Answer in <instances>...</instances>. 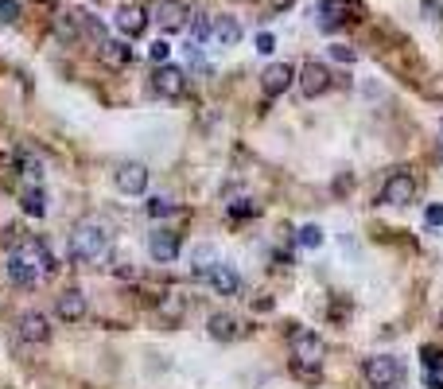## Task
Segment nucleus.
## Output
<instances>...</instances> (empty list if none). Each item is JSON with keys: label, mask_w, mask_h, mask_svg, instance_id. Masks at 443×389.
Returning a JSON list of instances; mask_svg holds the SVG:
<instances>
[{"label": "nucleus", "mask_w": 443, "mask_h": 389, "mask_svg": "<svg viewBox=\"0 0 443 389\" xmlns=\"http://www.w3.org/2000/svg\"><path fill=\"white\" fill-rule=\"evenodd\" d=\"M16 335H20L23 343L39 346V343H47V339H51V324H47L43 311H28V316H20V324H16Z\"/></svg>", "instance_id": "14"}, {"label": "nucleus", "mask_w": 443, "mask_h": 389, "mask_svg": "<svg viewBox=\"0 0 443 389\" xmlns=\"http://www.w3.org/2000/svg\"><path fill=\"white\" fill-rule=\"evenodd\" d=\"M257 51H261V55H273V51H276V39L268 36V31H261V36H257Z\"/></svg>", "instance_id": "34"}, {"label": "nucleus", "mask_w": 443, "mask_h": 389, "mask_svg": "<svg viewBox=\"0 0 443 389\" xmlns=\"http://www.w3.org/2000/svg\"><path fill=\"white\" fill-rule=\"evenodd\" d=\"M439 132H443V125H439Z\"/></svg>", "instance_id": "39"}, {"label": "nucleus", "mask_w": 443, "mask_h": 389, "mask_svg": "<svg viewBox=\"0 0 443 389\" xmlns=\"http://www.w3.org/2000/svg\"><path fill=\"white\" fill-rule=\"evenodd\" d=\"M23 253H28V257H31V265H35V269L43 272V277H51V272L59 269V265H55V253H51V245H47V242H39V238H35V242H28V245H23Z\"/></svg>", "instance_id": "19"}, {"label": "nucleus", "mask_w": 443, "mask_h": 389, "mask_svg": "<svg viewBox=\"0 0 443 389\" xmlns=\"http://www.w3.org/2000/svg\"><path fill=\"white\" fill-rule=\"evenodd\" d=\"M97 59L109 66V70H125L133 63V47L125 39H105V43H97Z\"/></svg>", "instance_id": "16"}, {"label": "nucleus", "mask_w": 443, "mask_h": 389, "mask_svg": "<svg viewBox=\"0 0 443 389\" xmlns=\"http://www.w3.org/2000/svg\"><path fill=\"white\" fill-rule=\"evenodd\" d=\"M424 222H428V226H443V206L432 203L428 211H424Z\"/></svg>", "instance_id": "33"}, {"label": "nucleus", "mask_w": 443, "mask_h": 389, "mask_svg": "<svg viewBox=\"0 0 443 389\" xmlns=\"http://www.w3.org/2000/svg\"><path fill=\"white\" fill-rule=\"evenodd\" d=\"M4 272H8V280H12L16 288H31V284L39 280V269L31 265V257H28L23 250H12V253H8Z\"/></svg>", "instance_id": "9"}, {"label": "nucleus", "mask_w": 443, "mask_h": 389, "mask_svg": "<svg viewBox=\"0 0 443 389\" xmlns=\"http://www.w3.org/2000/svg\"><path fill=\"white\" fill-rule=\"evenodd\" d=\"M23 214H31V218H43V214H47V191H43V187L23 191Z\"/></svg>", "instance_id": "23"}, {"label": "nucleus", "mask_w": 443, "mask_h": 389, "mask_svg": "<svg viewBox=\"0 0 443 389\" xmlns=\"http://www.w3.org/2000/svg\"><path fill=\"white\" fill-rule=\"evenodd\" d=\"M331 90V70H327L323 63H303V70H300V94L303 97H319V94H327Z\"/></svg>", "instance_id": "11"}, {"label": "nucleus", "mask_w": 443, "mask_h": 389, "mask_svg": "<svg viewBox=\"0 0 443 389\" xmlns=\"http://www.w3.org/2000/svg\"><path fill=\"white\" fill-rule=\"evenodd\" d=\"M424 378H428L432 389H443V351H436V346H424Z\"/></svg>", "instance_id": "21"}, {"label": "nucleus", "mask_w": 443, "mask_h": 389, "mask_svg": "<svg viewBox=\"0 0 443 389\" xmlns=\"http://www.w3.org/2000/svg\"><path fill=\"white\" fill-rule=\"evenodd\" d=\"M20 20V0H0V23H16Z\"/></svg>", "instance_id": "29"}, {"label": "nucleus", "mask_w": 443, "mask_h": 389, "mask_svg": "<svg viewBox=\"0 0 443 389\" xmlns=\"http://www.w3.org/2000/svg\"><path fill=\"white\" fill-rule=\"evenodd\" d=\"M113 183H117L121 195H144L148 191V168L136 164V160H128V164H121V168L113 171Z\"/></svg>", "instance_id": "7"}, {"label": "nucleus", "mask_w": 443, "mask_h": 389, "mask_svg": "<svg viewBox=\"0 0 443 389\" xmlns=\"http://www.w3.org/2000/svg\"><path fill=\"white\" fill-rule=\"evenodd\" d=\"M397 378H400V362L389 358V354H377V358L366 362L369 389H389V385H397Z\"/></svg>", "instance_id": "6"}, {"label": "nucleus", "mask_w": 443, "mask_h": 389, "mask_svg": "<svg viewBox=\"0 0 443 389\" xmlns=\"http://www.w3.org/2000/svg\"><path fill=\"white\" fill-rule=\"evenodd\" d=\"M155 311H160L168 324H179V319L187 316V300H183V292H163L160 296V304H155Z\"/></svg>", "instance_id": "20"}, {"label": "nucleus", "mask_w": 443, "mask_h": 389, "mask_svg": "<svg viewBox=\"0 0 443 389\" xmlns=\"http://www.w3.org/2000/svg\"><path fill=\"white\" fill-rule=\"evenodd\" d=\"M202 280H210V288H214L218 296H237V292H241V277H237L234 265L214 261V265L207 269V277H202Z\"/></svg>", "instance_id": "12"}, {"label": "nucleus", "mask_w": 443, "mask_h": 389, "mask_svg": "<svg viewBox=\"0 0 443 389\" xmlns=\"http://www.w3.org/2000/svg\"><path fill=\"white\" fill-rule=\"evenodd\" d=\"M109 253V226H102L97 218H82L70 230V257L74 261H102Z\"/></svg>", "instance_id": "1"}, {"label": "nucleus", "mask_w": 443, "mask_h": 389, "mask_svg": "<svg viewBox=\"0 0 443 389\" xmlns=\"http://www.w3.org/2000/svg\"><path fill=\"white\" fill-rule=\"evenodd\" d=\"M31 4H51V0H31Z\"/></svg>", "instance_id": "37"}, {"label": "nucleus", "mask_w": 443, "mask_h": 389, "mask_svg": "<svg viewBox=\"0 0 443 389\" xmlns=\"http://www.w3.org/2000/svg\"><path fill=\"white\" fill-rule=\"evenodd\" d=\"M117 28L125 31L128 39H136V36H144V28H148V12L141 4H125L117 12Z\"/></svg>", "instance_id": "18"}, {"label": "nucleus", "mask_w": 443, "mask_h": 389, "mask_svg": "<svg viewBox=\"0 0 443 389\" xmlns=\"http://www.w3.org/2000/svg\"><path fill=\"white\" fill-rule=\"evenodd\" d=\"M229 214H234V218H249V214H257V206H253L249 198H241V203H229Z\"/></svg>", "instance_id": "32"}, {"label": "nucleus", "mask_w": 443, "mask_h": 389, "mask_svg": "<svg viewBox=\"0 0 443 389\" xmlns=\"http://www.w3.org/2000/svg\"><path fill=\"white\" fill-rule=\"evenodd\" d=\"M148 214L152 218H168V214H175V203L171 198H148Z\"/></svg>", "instance_id": "28"}, {"label": "nucleus", "mask_w": 443, "mask_h": 389, "mask_svg": "<svg viewBox=\"0 0 443 389\" xmlns=\"http://www.w3.org/2000/svg\"><path fill=\"white\" fill-rule=\"evenodd\" d=\"M179 250H183V242H179L175 230H152L148 234V257L155 265H171L179 257Z\"/></svg>", "instance_id": "3"}, {"label": "nucleus", "mask_w": 443, "mask_h": 389, "mask_svg": "<svg viewBox=\"0 0 443 389\" xmlns=\"http://www.w3.org/2000/svg\"><path fill=\"white\" fill-rule=\"evenodd\" d=\"M416 198V179L408 176V171H397V176H389V183L381 187V203L385 206H405Z\"/></svg>", "instance_id": "10"}, {"label": "nucleus", "mask_w": 443, "mask_h": 389, "mask_svg": "<svg viewBox=\"0 0 443 389\" xmlns=\"http://www.w3.org/2000/svg\"><path fill=\"white\" fill-rule=\"evenodd\" d=\"M327 358V346L311 331H292V370H319Z\"/></svg>", "instance_id": "2"}, {"label": "nucleus", "mask_w": 443, "mask_h": 389, "mask_svg": "<svg viewBox=\"0 0 443 389\" xmlns=\"http://www.w3.org/2000/svg\"><path fill=\"white\" fill-rule=\"evenodd\" d=\"M439 324H443V316H439Z\"/></svg>", "instance_id": "38"}, {"label": "nucleus", "mask_w": 443, "mask_h": 389, "mask_svg": "<svg viewBox=\"0 0 443 389\" xmlns=\"http://www.w3.org/2000/svg\"><path fill=\"white\" fill-rule=\"evenodd\" d=\"M214 36V20H210V16H191V39H195V47L199 43H207V39Z\"/></svg>", "instance_id": "25"}, {"label": "nucleus", "mask_w": 443, "mask_h": 389, "mask_svg": "<svg viewBox=\"0 0 443 389\" xmlns=\"http://www.w3.org/2000/svg\"><path fill=\"white\" fill-rule=\"evenodd\" d=\"M331 59H339V63H346V66H350V63H358V55L350 51L346 43H334V47H331Z\"/></svg>", "instance_id": "31"}, {"label": "nucleus", "mask_w": 443, "mask_h": 389, "mask_svg": "<svg viewBox=\"0 0 443 389\" xmlns=\"http://www.w3.org/2000/svg\"><path fill=\"white\" fill-rule=\"evenodd\" d=\"M148 55H152V63H155V66H160V63H168V55H171L168 39H155V43L148 47Z\"/></svg>", "instance_id": "30"}, {"label": "nucleus", "mask_w": 443, "mask_h": 389, "mask_svg": "<svg viewBox=\"0 0 443 389\" xmlns=\"http://www.w3.org/2000/svg\"><path fill=\"white\" fill-rule=\"evenodd\" d=\"M20 171L28 179H43V156L31 152V148H23V152H20Z\"/></svg>", "instance_id": "24"}, {"label": "nucleus", "mask_w": 443, "mask_h": 389, "mask_svg": "<svg viewBox=\"0 0 443 389\" xmlns=\"http://www.w3.org/2000/svg\"><path fill=\"white\" fill-rule=\"evenodd\" d=\"M155 23H160L163 36H175V31H183L191 23V12H187L183 0H160L155 4Z\"/></svg>", "instance_id": "4"}, {"label": "nucleus", "mask_w": 443, "mask_h": 389, "mask_svg": "<svg viewBox=\"0 0 443 389\" xmlns=\"http://www.w3.org/2000/svg\"><path fill=\"white\" fill-rule=\"evenodd\" d=\"M214 39L222 47H234L237 39H241V23H237L234 16H218L214 20Z\"/></svg>", "instance_id": "22"}, {"label": "nucleus", "mask_w": 443, "mask_h": 389, "mask_svg": "<svg viewBox=\"0 0 443 389\" xmlns=\"http://www.w3.org/2000/svg\"><path fill=\"white\" fill-rule=\"evenodd\" d=\"M424 16H432V20H443V12H439V4H424Z\"/></svg>", "instance_id": "36"}, {"label": "nucleus", "mask_w": 443, "mask_h": 389, "mask_svg": "<svg viewBox=\"0 0 443 389\" xmlns=\"http://www.w3.org/2000/svg\"><path fill=\"white\" fill-rule=\"evenodd\" d=\"M354 16V0H319V28L331 31Z\"/></svg>", "instance_id": "15"}, {"label": "nucleus", "mask_w": 443, "mask_h": 389, "mask_svg": "<svg viewBox=\"0 0 443 389\" xmlns=\"http://www.w3.org/2000/svg\"><path fill=\"white\" fill-rule=\"evenodd\" d=\"M207 331H210V339H218V343H234V339L241 335V319L229 316V311H214V316L207 319Z\"/></svg>", "instance_id": "17"}, {"label": "nucleus", "mask_w": 443, "mask_h": 389, "mask_svg": "<svg viewBox=\"0 0 443 389\" xmlns=\"http://www.w3.org/2000/svg\"><path fill=\"white\" fill-rule=\"evenodd\" d=\"M214 265V250L210 245H202V250H195V277H207V269Z\"/></svg>", "instance_id": "27"}, {"label": "nucleus", "mask_w": 443, "mask_h": 389, "mask_svg": "<svg viewBox=\"0 0 443 389\" xmlns=\"http://www.w3.org/2000/svg\"><path fill=\"white\" fill-rule=\"evenodd\" d=\"M86 311H89V304H86V292H82V288H67L62 296H55V316H59L62 324H82Z\"/></svg>", "instance_id": "8"}, {"label": "nucleus", "mask_w": 443, "mask_h": 389, "mask_svg": "<svg viewBox=\"0 0 443 389\" xmlns=\"http://www.w3.org/2000/svg\"><path fill=\"white\" fill-rule=\"evenodd\" d=\"M292 82H295V70H292L288 63H268L265 74H261V90H265L268 97H280Z\"/></svg>", "instance_id": "13"}, {"label": "nucleus", "mask_w": 443, "mask_h": 389, "mask_svg": "<svg viewBox=\"0 0 443 389\" xmlns=\"http://www.w3.org/2000/svg\"><path fill=\"white\" fill-rule=\"evenodd\" d=\"M152 90L160 97H183V90H187V74L179 70V66H171V63H160L152 70Z\"/></svg>", "instance_id": "5"}, {"label": "nucleus", "mask_w": 443, "mask_h": 389, "mask_svg": "<svg viewBox=\"0 0 443 389\" xmlns=\"http://www.w3.org/2000/svg\"><path fill=\"white\" fill-rule=\"evenodd\" d=\"M295 242H300L303 250H319V245H323V230H319V226H300Z\"/></svg>", "instance_id": "26"}, {"label": "nucleus", "mask_w": 443, "mask_h": 389, "mask_svg": "<svg viewBox=\"0 0 443 389\" xmlns=\"http://www.w3.org/2000/svg\"><path fill=\"white\" fill-rule=\"evenodd\" d=\"M292 4H295V0H268V8H273V12H288Z\"/></svg>", "instance_id": "35"}]
</instances>
